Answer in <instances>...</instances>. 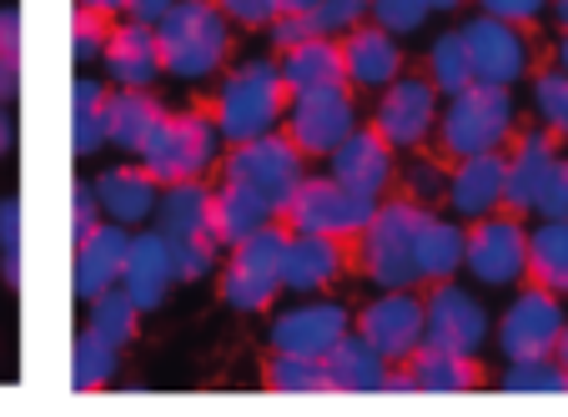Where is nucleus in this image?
I'll return each mask as SVG.
<instances>
[{
    "mask_svg": "<svg viewBox=\"0 0 568 417\" xmlns=\"http://www.w3.org/2000/svg\"><path fill=\"white\" fill-rule=\"evenodd\" d=\"M226 51H232V21L216 11V0H172V11L156 21L161 71L176 81L216 75Z\"/></svg>",
    "mask_w": 568,
    "mask_h": 417,
    "instance_id": "f257e3e1",
    "label": "nucleus"
},
{
    "mask_svg": "<svg viewBox=\"0 0 568 417\" xmlns=\"http://www.w3.org/2000/svg\"><path fill=\"white\" fill-rule=\"evenodd\" d=\"M438 146L443 156H483V151H504V141L514 136V96L508 87H483L468 81L463 91L448 96V111L438 116Z\"/></svg>",
    "mask_w": 568,
    "mask_h": 417,
    "instance_id": "f03ea898",
    "label": "nucleus"
},
{
    "mask_svg": "<svg viewBox=\"0 0 568 417\" xmlns=\"http://www.w3.org/2000/svg\"><path fill=\"white\" fill-rule=\"evenodd\" d=\"M282 106H287V91H282L277 61L257 55V61L236 65V71L222 81L212 121H216V131H222V141H232V146H236V141H252V136L277 131Z\"/></svg>",
    "mask_w": 568,
    "mask_h": 417,
    "instance_id": "7ed1b4c3",
    "label": "nucleus"
},
{
    "mask_svg": "<svg viewBox=\"0 0 568 417\" xmlns=\"http://www.w3.org/2000/svg\"><path fill=\"white\" fill-rule=\"evenodd\" d=\"M136 156H141V166L156 176V186L192 182V176H206L216 161H222V131H216V121L202 116V111H176V116L161 111L156 131L146 136V146H141Z\"/></svg>",
    "mask_w": 568,
    "mask_h": 417,
    "instance_id": "20e7f679",
    "label": "nucleus"
},
{
    "mask_svg": "<svg viewBox=\"0 0 568 417\" xmlns=\"http://www.w3.org/2000/svg\"><path fill=\"white\" fill-rule=\"evenodd\" d=\"M373 212H377V196L347 192L333 176H302L297 192L287 196V206L277 216H287L292 232H317V236H337L343 242V236H363Z\"/></svg>",
    "mask_w": 568,
    "mask_h": 417,
    "instance_id": "39448f33",
    "label": "nucleus"
},
{
    "mask_svg": "<svg viewBox=\"0 0 568 417\" xmlns=\"http://www.w3.org/2000/svg\"><path fill=\"white\" fill-rule=\"evenodd\" d=\"M282 252H287V232L277 222L257 226L252 236L232 246V262L222 272V302L232 312H262L282 292Z\"/></svg>",
    "mask_w": 568,
    "mask_h": 417,
    "instance_id": "423d86ee",
    "label": "nucleus"
},
{
    "mask_svg": "<svg viewBox=\"0 0 568 417\" xmlns=\"http://www.w3.org/2000/svg\"><path fill=\"white\" fill-rule=\"evenodd\" d=\"M302 161H307V156H302L287 136L267 131V136L236 141V146L226 151V161H222V176H226V182L252 186V192H257L272 212H282V206H287V196L297 192V182L307 176V172H302Z\"/></svg>",
    "mask_w": 568,
    "mask_h": 417,
    "instance_id": "0eeeda50",
    "label": "nucleus"
},
{
    "mask_svg": "<svg viewBox=\"0 0 568 417\" xmlns=\"http://www.w3.org/2000/svg\"><path fill=\"white\" fill-rule=\"evenodd\" d=\"M413 222H418V202L397 196V202H377L373 222L363 226V272L373 287H418L413 272Z\"/></svg>",
    "mask_w": 568,
    "mask_h": 417,
    "instance_id": "6e6552de",
    "label": "nucleus"
},
{
    "mask_svg": "<svg viewBox=\"0 0 568 417\" xmlns=\"http://www.w3.org/2000/svg\"><path fill=\"white\" fill-rule=\"evenodd\" d=\"M423 343L443 347V353L478 357L488 347V307L458 282H433V292L423 297Z\"/></svg>",
    "mask_w": 568,
    "mask_h": 417,
    "instance_id": "1a4fd4ad",
    "label": "nucleus"
},
{
    "mask_svg": "<svg viewBox=\"0 0 568 417\" xmlns=\"http://www.w3.org/2000/svg\"><path fill=\"white\" fill-rule=\"evenodd\" d=\"M282 111H287V141L302 151V156H327V151L357 126V111H353L347 87L292 91V101Z\"/></svg>",
    "mask_w": 568,
    "mask_h": 417,
    "instance_id": "9d476101",
    "label": "nucleus"
},
{
    "mask_svg": "<svg viewBox=\"0 0 568 417\" xmlns=\"http://www.w3.org/2000/svg\"><path fill=\"white\" fill-rule=\"evenodd\" d=\"M433 126H438V87H433L428 75H397V81H387L373 111L377 136L393 151H413L433 136Z\"/></svg>",
    "mask_w": 568,
    "mask_h": 417,
    "instance_id": "9b49d317",
    "label": "nucleus"
},
{
    "mask_svg": "<svg viewBox=\"0 0 568 417\" xmlns=\"http://www.w3.org/2000/svg\"><path fill=\"white\" fill-rule=\"evenodd\" d=\"M463 267L483 287H514L528 272V232L514 216H478L463 242Z\"/></svg>",
    "mask_w": 568,
    "mask_h": 417,
    "instance_id": "f8f14e48",
    "label": "nucleus"
},
{
    "mask_svg": "<svg viewBox=\"0 0 568 417\" xmlns=\"http://www.w3.org/2000/svg\"><path fill=\"white\" fill-rule=\"evenodd\" d=\"M564 322L568 317L554 292H544V287L518 292V297L508 302V312L498 317V353H504L508 363H518V357H554V343H558V332H564Z\"/></svg>",
    "mask_w": 568,
    "mask_h": 417,
    "instance_id": "ddd939ff",
    "label": "nucleus"
},
{
    "mask_svg": "<svg viewBox=\"0 0 568 417\" xmlns=\"http://www.w3.org/2000/svg\"><path fill=\"white\" fill-rule=\"evenodd\" d=\"M458 35L468 51L473 81H483V87H514L528 71V41L518 35V26L498 21V16H473Z\"/></svg>",
    "mask_w": 568,
    "mask_h": 417,
    "instance_id": "4468645a",
    "label": "nucleus"
},
{
    "mask_svg": "<svg viewBox=\"0 0 568 417\" xmlns=\"http://www.w3.org/2000/svg\"><path fill=\"white\" fill-rule=\"evenodd\" d=\"M357 332L387 357V363H408L423 347V297L413 287H393L373 297L357 312Z\"/></svg>",
    "mask_w": 568,
    "mask_h": 417,
    "instance_id": "2eb2a0df",
    "label": "nucleus"
},
{
    "mask_svg": "<svg viewBox=\"0 0 568 417\" xmlns=\"http://www.w3.org/2000/svg\"><path fill=\"white\" fill-rule=\"evenodd\" d=\"M353 332V312L343 302H302L272 317L267 337L272 353H302V357H327L337 337Z\"/></svg>",
    "mask_w": 568,
    "mask_h": 417,
    "instance_id": "dca6fc26",
    "label": "nucleus"
},
{
    "mask_svg": "<svg viewBox=\"0 0 568 417\" xmlns=\"http://www.w3.org/2000/svg\"><path fill=\"white\" fill-rule=\"evenodd\" d=\"M327 161H333V182H343L347 192H363V196H377V202H383V192L393 186V146H387L377 131L353 126L333 151H327Z\"/></svg>",
    "mask_w": 568,
    "mask_h": 417,
    "instance_id": "f3484780",
    "label": "nucleus"
},
{
    "mask_svg": "<svg viewBox=\"0 0 568 417\" xmlns=\"http://www.w3.org/2000/svg\"><path fill=\"white\" fill-rule=\"evenodd\" d=\"M121 287L136 302L141 312H156L166 302V292L176 287L172 272V242L151 226V232H136L126 242V267H121Z\"/></svg>",
    "mask_w": 568,
    "mask_h": 417,
    "instance_id": "a211bd4d",
    "label": "nucleus"
},
{
    "mask_svg": "<svg viewBox=\"0 0 568 417\" xmlns=\"http://www.w3.org/2000/svg\"><path fill=\"white\" fill-rule=\"evenodd\" d=\"M448 196V212L463 222H478V216H494L504 206V151H483V156H463L458 172L443 186Z\"/></svg>",
    "mask_w": 568,
    "mask_h": 417,
    "instance_id": "6ab92c4d",
    "label": "nucleus"
},
{
    "mask_svg": "<svg viewBox=\"0 0 568 417\" xmlns=\"http://www.w3.org/2000/svg\"><path fill=\"white\" fill-rule=\"evenodd\" d=\"M343 81L357 91H383L387 81L403 75V51H397V35L377 31V26H353L343 35Z\"/></svg>",
    "mask_w": 568,
    "mask_h": 417,
    "instance_id": "aec40b11",
    "label": "nucleus"
},
{
    "mask_svg": "<svg viewBox=\"0 0 568 417\" xmlns=\"http://www.w3.org/2000/svg\"><path fill=\"white\" fill-rule=\"evenodd\" d=\"M554 136L548 131H528V136H518V146L504 156V206L514 216L534 212L538 206V192H544L548 172H554Z\"/></svg>",
    "mask_w": 568,
    "mask_h": 417,
    "instance_id": "412c9836",
    "label": "nucleus"
},
{
    "mask_svg": "<svg viewBox=\"0 0 568 417\" xmlns=\"http://www.w3.org/2000/svg\"><path fill=\"white\" fill-rule=\"evenodd\" d=\"M126 242H131V232L126 226H116V222H101L91 236L75 242V277H71L75 297L91 302L97 292L116 287L121 267H126Z\"/></svg>",
    "mask_w": 568,
    "mask_h": 417,
    "instance_id": "4be33fe9",
    "label": "nucleus"
},
{
    "mask_svg": "<svg viewBox=\"0 0 568 417\" xmlns=\"http://www.w3.org/2000/svg\"><path fill=\"white\" fill-rule=\"evenodd\" d=\"M91 192H97V202H101V216L126 226V232L151 222V212H156V176H151L146 166H106V172L91 182Z\"/></svg>",
    "mask_w": 568,
    "mask_h": 417,
    "instance_id": "5701e85b",
    "label": "nucleus"
},
{
    "mask_svg": "<svg viewBox=\"0 0 568 417\" xmlns=\"http://www.w3.org/2000/svg\"><path fill=\"white\" fill-rule=\"evenodd\" d=\"M101 65L116 87L131 91H146L151 81L161 75V55H156V26H141L126 21L106 35V51H101Z\"/></svg>",
    "mask_w": 568,
    "mask_h": 417,
    "instance_id": "b1692460",
    "label": "nucleus"
},
{
    "mask_svg": "<svg viewBox=\"0 0 568 417\" xmlns=\"http://www.w3.org/2000/svg\"><path fill=\"white\" fill-rule=\"evenodd\" d=\"M463 242H468V232L458 222L418 206V222H413V272H418V282L433 287V282H448L453 272H463Z\"/></svg>",
    "mask_w": 568,
    "mask_h": 417,
    "instance_id": "393cba45",
    "label": "nucleus"
},
{
    "mask_svg": "<svg viewBox=\"0 0 568 417\" xmlns=\"http://www.w3.org/2000/svg\"><path fill=\"white\" fill-rule=\"evenodd\" d=\"M343 277V246L337 236L292 232L282 252V292H322L327 282Z\"/></svg>",
    "mask_w": 568,
    "mask_h": 417,
    "instance_id": "a878e982",
    "label": "nucleus"
},
{
    "mask_svg": "<svg viewBox=\"0 0 568 417\" xmlns=\"http://www.w3.org/2000/svg\"><path fill=\"white\" fill-rule=\"evenodd\" d=\"M156 232L166 242H182V236H212V186L206 176L192 182H166V192H156V212H151Z\"/></svg>",
    "mask_w": 568,
    "mask_h": 417,
    "instance_id": "bb28decb",
    "label": "nucleus"
},
{
    "mask_svg": "<svg viewBox=\"0 0 568 417\" xmlns=\"http://www.w3.org/2000/svg\"><path fill=\"white\" fill-rule=\"evenodd\" d=\"M322 367H327V393H383L387 377V357L367 343L363 332L337 337L333 353L322 357Z\"/></svg>",
    "mask_w": 568,
    "mask_h": 417,
    "instance_id": "cd10ccee",
    "label": "nucleus"
},
{
    "mask_svg": "<svg viewBox=\"0 0 568 417\" xmlns=\"http://www.w3.org/2000/svg\"><path fill=\"white\" fill-rule=\"evenodd\" d=\"M267 222H277V212H272L252 186L226 182V176H222V186H212V236H216V246H236L242 236H252Z\"/></svg>",
    "mask_w": 568,
    "mask_h": 417,
    "instance_id": "c85d7f7f",
    "label": "nucleus"
},
{
    "mask_svg": "<svg viewBox=\"0 0 568 417\" xmlns=\"http://www.w3.org/2000/svg\"><path fill=\"white\" fill-rule=\"evenodd\" d=\"M282 91H307V87H347L343 81V51H337L333 35H312L302 45H287L277 61Z\"/></svg>",
    "mask_w": 568,
    "mask_h": 417,
    "instance_id": "c756f323",
    "label": "nucleus"
},
{
    "mask_svg": "<svg viewBox=\"0 0 568 417\" xmlns=\"http://www.w3.org/2000/svg\"><path fill=\"white\" fill-rule=\"evenodd\" d=\"M156 121H161V101L151 96V91L121 87L116 96H106V146L136 156V151L146 146V136L156 131Z\"/></svg>",
    "mask_w": 568,
    "mask_h": 417,
    "instance_id": "7c9ffc66",
    "label": "nucleus"
},
{
    "mask_svg": "<svg viewBox=\"0 0 568 417\" xmlns=\"http://www.w3.org/2000/svg\"><path fill=\"white\" fill-rule=\"evenodd\" d=\"M408 377H413L418 393H473V387H478V367H473V357L443 353V347H428V343L408 357Z\"/></svg>",
    "mask_w": 568,
    "mask_h": 417,
    "instance_id": "2f4dec72",
    "label": "nucleus"
},
{
    "mask_svg": "<svg viewBox=\"0 0 568 417\" xmlns=\"http://www.w3.org/2000/svg\"><path fill=\"white\" fill-rule=\"evenodd\" d=\"M528 277L554 297H568V222H544L528 232Z\"/></svg>",
    "mask_w": 568,
    "mask_h": 417,
    "instance_id": "473e14b6",
    "label": "nucleus"
},
{
    "mask_svg": "<svg viewBox=\"0 0 568 417\" xmlns=\"http://www.w3.org/2000/svg\"><path fill=\"white\" fill-rule=\"evenodd\" d=\"M106 146V87L91 75H75L71 87V151L97 156Z\"/></svg>",
    "mask_w": 568,
    "mask_h": 417,
    "instance_id": "72a5a7b5",
    "label": "nucleus"
},
{
    "mask_svg": "<svg viewBox=\"0 0 568 417\" xmlns=\"http://www.w3.org/2000/svg\"><path fill=\"white\" fill-rule=\"evenodd\" d=\"M91 307V332L97 337H106L111 347H126L131 337H136V317H141V307L126 297V287H106V292H97V297L87 302Z\"/></svg>",
    "mask_w": 568,
    "mask_h": 417,
    "instance_id": "f704fd0d",
    "label": "nucleus"
},
{
    "mask_svg": "<svg viewBox=\"0 0 568 417\" xmlns=\"http://www.w3.org/2000/svg\"><path fill=\"white\" fill-rule=\"evenodd\" d=\"M116 353L121 347H111L106 337H97V332L87 327L75 337V353H71V387H81V393L106 387L111 377H116Z\"/></svg>",
    "mask_w": 568,
    "mask_h": 417,
    "instance_id": "c9c22d12",
    "label": "nucleus"
},
{
    "mask_svg": "<svg viewBox=\"0 0 568 417\" xmlns=\"http://www.w3.org/2000/svg\"><path fill=\"white\" fill-rule=\"evenodd\" d=\"M428 81L438 87V96H453L473 81L468 71V51H463V35L458 31H443L438 41L428 45Z\"/></svg>",
    "mask_w": 568,
    "mask_h": 417,
    "instance_id": "e433bc0d",
    "label": "nucleus"
},
{
    "mask_svg": "<svg viewBox=\"0 0 568 417\" xmlns=\"http://www.w3.org/2000/svg\"><path fill=\"white\" fill-rule=\"evenodd\" d=\"M267 383L277 393H327V367H322V357L277 353L267 363Z\"/></svg>",
    "mask_w": 568,
    "mask_h": 417,
    "instance_id": "4c0bfd02",
    "label": "nucleus"
},
{
    "mask_svg": "<svg viewBox=\"0 0 568 417\" xmlns=\"http://www.w3.org/2000/svg\"><path fill=\"white\" fill-rule=\"evenodd\" d=\"M498 387H504V393H568L554 357H518V363L504 367Z\"/></svg>",
    "mask_w": 568,
    "mask_h": 417,
    "instance_id": "58836bf2",
    "label": "nucleus"
},
{
    "mask_svg": "<svg viewBox=\"0 0 568 417\" xmlns=\"http://www.w3.org/2000/svg\"><path fill=\"white\" fill-rule=\"evenodd\" d=\"M534 111L554 136H568V75L564 71L534 75Z\"/></svg>",
    "mask_w": 568,
    "mask_h": 417,
    "instance_id": "ea45409f",
    "label": "nucleus"
},
{
    "mask_svg": "<svg viewBox=\"0 0 568 417\" xmlns=\"http://www.w3.org/2000/svg\"><path fill=\"white\" fill-rule=\"evenodd\" d=\"M367 16L387 35H418L433 11H428V0H367Z\"/></svg>",
    "mask_w": 568,
    "mask_h": 417,
    "instance_id": "a19ab883",
    "label": "nucleus"
},
{
    "mask_svg": "<svg viewBox=\"0 0 568 417\" xmlns=\"http://www.w3.org/2000/svg\"><path fill=\"white\" fill-rule=\"evenodd\" d=\"M216 257H222V246H216V236H182V242H172V272L176 282H202L216 272Z\"/></svg>",
    "mask_w": 568,
    "mask_h": 417,
    "instance_id": "79ce46f5",
    "label": "nucleus"
},
{
    "mask_svg": "<svg viewBox=\"0 0 568 417\" xmlns=\"http://www.w3.org/2000/svg\"><path fill=\"white\" fill-rule=\"evenodd\" d=\"M307 21L317 35H347L353 26L367 21V0H317L307 11Z\"/></svg>",
    "mask_w": 568,
    "mask_h": 417,
    "instance_id": "37998d69",
    "label": "nucleus"
},
{
    "mask_svg": "<svg viewBox=\"0 0 568 417\" xmlns=\"http://www.w3.org/2000/svg\"><path fill=\"white\" fill-rule=\"evenodd\" d=\"M0 267H6V287H21V202L16 196L0 202Z\"/></svg>",
    "mask_w": 568,
    "mask_h": 417,
    "instance_id": "c03bdc74",
    "label": "nucleus"
},
{
    "mask_svg": "<svg viewBox=\"0 0 568 417\" xmlns=\"http://www.w3.org/2000/svg\"><path fill=\"white\" fill-rule=\"evenodd\" d=\"M106 35H111L106 16H101V11H81V6H75V21H71V55H75V61H81V65L101 61Z\"/></svg>",
    "mask_w": 568,
    "mask_h": 417,
    "instance_id": "a18cd8bd",
    "label": "nucleus"
},
{
    "mask_svg": "<svg viewBox=\"0 0 568 417\" xmlns=\"http://www.w3.org/2000/svg\"><path fill=\"white\" fill-rule=\"evenodd\" d=\"M544 222H568V161L558 156L554 172H548L544 192H538V206H534Z\"/></svg>",
    "mask_w": 568,
    "mask_h": 417,
    "instance_id": "49530a36",
    "label": "nucleus"
},
{
    "mask_svg": "<svg viewBox=\"0 0 568 417\" xmlns=\"http://www.w3.org/2000/svg\"><path fill=\"white\" fill-rule=\"evenodd\" d=\"M216 11H222L232 26L257 31V26H267L272 16H277V0H216Z\"/></svg>",
    "mask_w": 568,
    "mask_h": 417,
    "instance_id": "de8ad7c7",
    "label": "nucleus"
},
{
    "mask_svg": "<svg viewBox=\"0 0 568 417\" xmlns=\"http://www.w3.org/2000/svg\"><path fill=\"white\" fill-rule=\"evenodd\" d=\"M71 206H75V216H71V236L81 242V236H91V232L101 226V202H97V192H91L87 182H75Z\"/></svg>",
    "mask_w": 568,
    "mask_h": 417,
    "instance_id": "09e8293b",
    "label": "nucleus"
},
{
    "mask_svg": "<svg viewBox=\"0 0 568 417\" xmlns=\"http://www.w3.org/2000/svg\"><path fill=\"white\" fill-rule=\"evenodd\" d=\"M548 0H478V11L483 16H498V21L508 26H528L534 16H544Z\"/></svg>",
    "mask_w": 568,
    "mask_h": 417,
    "instance_id": "8fccbe9b",
    "label": "nucleus"
},
{
    "mask_svg": "<svg viewBox=\"0 0 568 417\" xmlns=\"http://www.w3.org/2000/svg\"><path fill=\"white\" fill-rule=\"evenodd\" d=\"M267 35H272V45H277V51H287V45H302V41H312V21L307 16H272L267 21Z\"/></svg>",
    "mask_w": 568,
    "mask_h": 417,
    "instance_id": "3c124183",
    "label": "nucleus"
},
{
    "mask_svg": "<svg viewBox=\"0 0 568 417\" xmlns=\"http://www.w3.org/2000/svg\"><path fill=\"white\" fill-rule=\"evenodd\" d=\"M0 61H21V6H0Z\"/></svg>",
    "mask_w": 568,
    "mask_h": 417,
    "instance_id": "603ef678",
    "label": "nucleus"
},
{
    "mask_svg": "<svg viewBox=\"0 0 568 417\" xmlns=\"http://www.w3.org/2000/svg\"><path fill=\"white\" fill-rule=\"evenodd\" d=\"M408 176H413V192H418V196H443V186H448V176H443L433 161H418V166H408Z\"/></svg>",
    "mask_w": 568,
    "mask_h": 417,
    "instance_id": "864d4df0",
    "label": "nucleus"
},
{
    "mask_svg": "<svg viewBox=\"0 0 568 417\" xmlns=\"http://www.w3.org/2000/svg\"><path fill=\"white\" fill-rule=\"evenodd\" d=\"M121 11H126L131 21H141V26H156L161 16L172 11V0H121Z\"/></svg>",
    "mask_w": 568,
    "mask_h": 417,
    "instance_id": "5fc2aeb1",
    "label": "nucleus"
},
{
    "mask_svg": "<svg viewBox=\"0 0 568 417\" xmlns=\"http://www.w3.org/2000/svg\"><path fill=\"white\" fill-rule=\"evenodd\" d=\"M21 91V61H0V106H11Z\"/></svg>",
    "mask_w": 568,
    "mask_h": 417,
    "instance_id": "6e6d98bb",
    "label": "nucleus"
},
{
    "mask_svg": "<svg viewBox=\"0 0 568 417\" xmlns=\"http://www.w3.org/2000/svg\"><path fill=\"white\" fill-rule=\"evenodd\" d=\"M383 393H418V387H413L408 373H387L383 377Z\"/></svg>",
    "mask_w": 568,
    "mask_h": 417,
    "instance_id": "4d7b16f0",
    "label": "nucleus"
},
{
    "mask_svg": "<svg viewBox=\"0 0 568 417\" xmlns=\"http://www.w3.org/2000/svg\"><path fill=\"white\" fill-rule=\"evenodd\" d=\"M554 363H558V373H564V383H568V322H564V332H558V343H554Z\"/></svg>",
    "mask_w": 568,
    "mask_h": 417,
    "instance_id": "13d9d810",
    "label": "nucleus"
},
{
    "mask_svg": "<svg viewBox=\"0 0 568 417\" xmlns=\"http://www.w3.org/2000/svg\"><path fill=\"white\" fill-rule=\"evenodd\" d=\"M317 0H277V16H307Z\"/></svg>",
    "mask_w": 568,
    "mask_h": 417,
    "instance_id": "bf43d9fd",
    "label": "nucleus"
},
{
    "mask_svg": "<svg viewBox=\"0 0 568 417\" xmlns=\"http://www.w3.org/2000/svg\"><path fill=\"white\" fill-rule=\"evenodd\" d=\"M81 11H101V16H111V11H121V0H75Z\"/></svg>",
    "mask_w": 568,
    "mask_h": 417,
    "instance_id": "052dcab7",
    "label": "nucleus"
},
{
    "mask_svg": "<svg viewBox=\"0 0 568 417\" xmlns=\"http://www.w3.org/2000/svg\"><path fill=\"white\" fill-rule=\"evenodd\" d=\"M11 141H16V126H11V116H6V111H0V156H6V151H11Z\"/></svg>",
    "mask_w": 568,
    "mask_h": 417,
    "instance_id": "680f3d73",
    "label": "nucleus"
},
{
    "mask_svg": "<svg viewBox=\"0 0 568 417\" xmlns=\"http://www.w3.org/2000/svg\"><path fill=\"white\" fill-rule=\"evenodd\" d=\"M558 71L568 75V31H564V41H558Z\"/></svg>",
    "mask_w": 568,
    "mask_h": 417,
    "instance_id": "e2e57ef3",
    "label": "nucleus"
},
{
    "mask_svg": "<svg viewBox=\"0 0 568 417\" xmlns=\"http://www.w3.org/2000/svg\"><path fill=\"white\" fill-rule=\"evenodd\" d=\"M463 0H428V11H458Z\"/></svg>",
    "mask_w": 568,
    "mask_h": 417,
    "instance_id": "0e129e2a",
    "label": "nucleus"
},
{
    "mask_svg": "<svg viewBox=\"0 0 568 417\" xmlns=\"http://www.w3.org/2000/svg\"><path fill=\"white\" fill-rule=\"evenodd\" d=\"M554 16H558V26L568 31V0H554Z\"/></svg>",
    "mask_w": 568,
    "mask_h": 417,
    "instance_id": "69168bd1",
    "label": "nucleus"
}]
</instances>
